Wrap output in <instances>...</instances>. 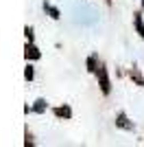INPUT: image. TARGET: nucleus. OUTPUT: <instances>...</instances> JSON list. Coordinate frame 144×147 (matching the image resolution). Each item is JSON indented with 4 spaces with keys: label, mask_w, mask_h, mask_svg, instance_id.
<instances>
[{
    "label": "nucleus",
    "mask_w": 144,
    "mask_h": 147,
    "mask_svg": "<svg viewBox=\"0 0 144 147\" xmlns=\"http://www.w3.org/2000/svg\"><path fill=\"white\" fill-rule=\"evenodd\" d=\"M133 22H135V29H138L140 37H144V22H142V16H140V13H135V16H133Z\"/></svg>",
    "instance_id": "4"
},
{
    "label": "nucleus",
    "mask_w": 144,
    "mask_h": 147,
    "mask_svg": "<svg viewBox=\"0 0 144 147\" xmlns=\"http://www.w3.org/2000/svg\"><path fill=\"white\" fill-rule=\"evenodd\" d=\"M33 110H35V112H44V110H46V101H44V99H37Z\"/></svg>",
    "instance_id": "7"
},
{
    "label": "nucleus",
    "mask_w": 144,
    "mask_h": 147,
    "mask_svg": "<svg viewBox=\"0 0 144 147\" xmlns=\"http://www.w3.org/2000/svg\"><path fill=\"white\" fill-rule=\"evenodd\" d=\"M24 57H26V59H39L42 53L37 51V46L33 42H29V44H26V49H24Z\"/></svg>",
    "instance_id": "2"
},
{
    "label": "nucleus",
    "mask_w": 144,
    "mask_h": 147,
    "mask_svg": "<svg viewBox=\"0 0 144 147\" xmlns=\"http://www.w3.org/2000/svg\"><path fill=\"white\" fill-rule=\"evenodd\" d=\"M55 114H57V117H66V119H70V117H72V110L68 108V105H63V108H57V110H55Z\"/></svg>",
    "instance_id": "5"
},
{
    "label": "nucleus",
    "mask_w": 144,
    "mask_h": 147,
    "mask_svg": "<svg viewBox=\"0 0 144 147\" xmlns=\"http://www.w3.org/2000/svg\"><path fill=\"white\" fill-rule=\"evenodd\" d=\"M96 75H98V84H101L103 94H109V90H111V84H109V77H107V68L101 64V66H98V70H96Z\"/></svg>",
    "instance_id": "1"
},
{
    "label": "nucleus",
    "mask_w": 144,
    "mask_h": 147,
    "mask_svg": "<svg viewBox=\"0 0 144 147\" xmlns=\"http://www.w3.org/2000/svg\"><path fill=\"white\" fill-rule=\"evenodd\" d=\"M116 125H118V127H122V129H133V125L127 121L125 114H118V119H116Z\"/></svg>",
    "instance_id": "3"
},
{
    "label": "nucleus",
    "mask_w": 144,
    "mask_h": 147,
    "mask_svg": "<svg viewBox=\"0 0 144 147\" xmlns=\"http://www.w3.org/2000/svg\"><path fill=\"white\" fill-rule=\"evenodd\" d=\"M24 35H26V40H29V42H33V29H31V26H26V29H24Z\"/></svg>",
    "instance_id": "11"
},
{
    "label": "nucleus",
    "mask_w": 144,
    "mask_h": 147,
    "mask_svg": "<svg viewBox=\"0 0 144 147\" xmlns=\"http://www.w3.org/2000/svg\"><path fill=\"white\" fill-rule=\"evenodd\" d=\"M48 9V13H50V18H55V20H59V9H55V7H50V5H44Z\"/></svg>",
    "instance_id": "9"
},
{
    "label": "nucleus",
    "mask_w": 144,
    "mask_h": 147,
    "mask_svg": "<svg viewBox=\"0 0 144 147\" xmlns=\"http://www.w3.org/2000/svg\"><path fill=\"white\" fill-rule=\"evenodd\" d=\"M87 70H90V73H96V70H98V66H96V57H90V59H87Z\"/></svg>",
    "instance_id": "8"
},
{
    "label": "nucleus",
    "mask_w": 144,
    "mask_h": 147,
    "mask_svg": "<svg viewBox=\"0 0 144 147\" xmlns=\"http://www.w3.org/2000/svg\"><path fill=\"white\" fill-rule=\"evenodd\" d=\"M131 77L135 79V84H138V86H144V79H142V75L138 73V68H133V70H131Z\"/></svg>",
    "instance_id": "6"
},
{
    "label": "nucleus",
    "mask_w": 144,
    "mask_h": 147,
    "mask_svg": "<svg viewBox=\"0 0 144 147\" xmlns=\"http://www.w3.org/2000/svg\"><path fill=\"white\" fill-rule=\"evenodd\" d=\"M33 75H35V73H33V66H31V64H29V66H26V70H24V77H26V79H33Z\"/></svg>",
    "instance_id": "10"
}]
</instances>
